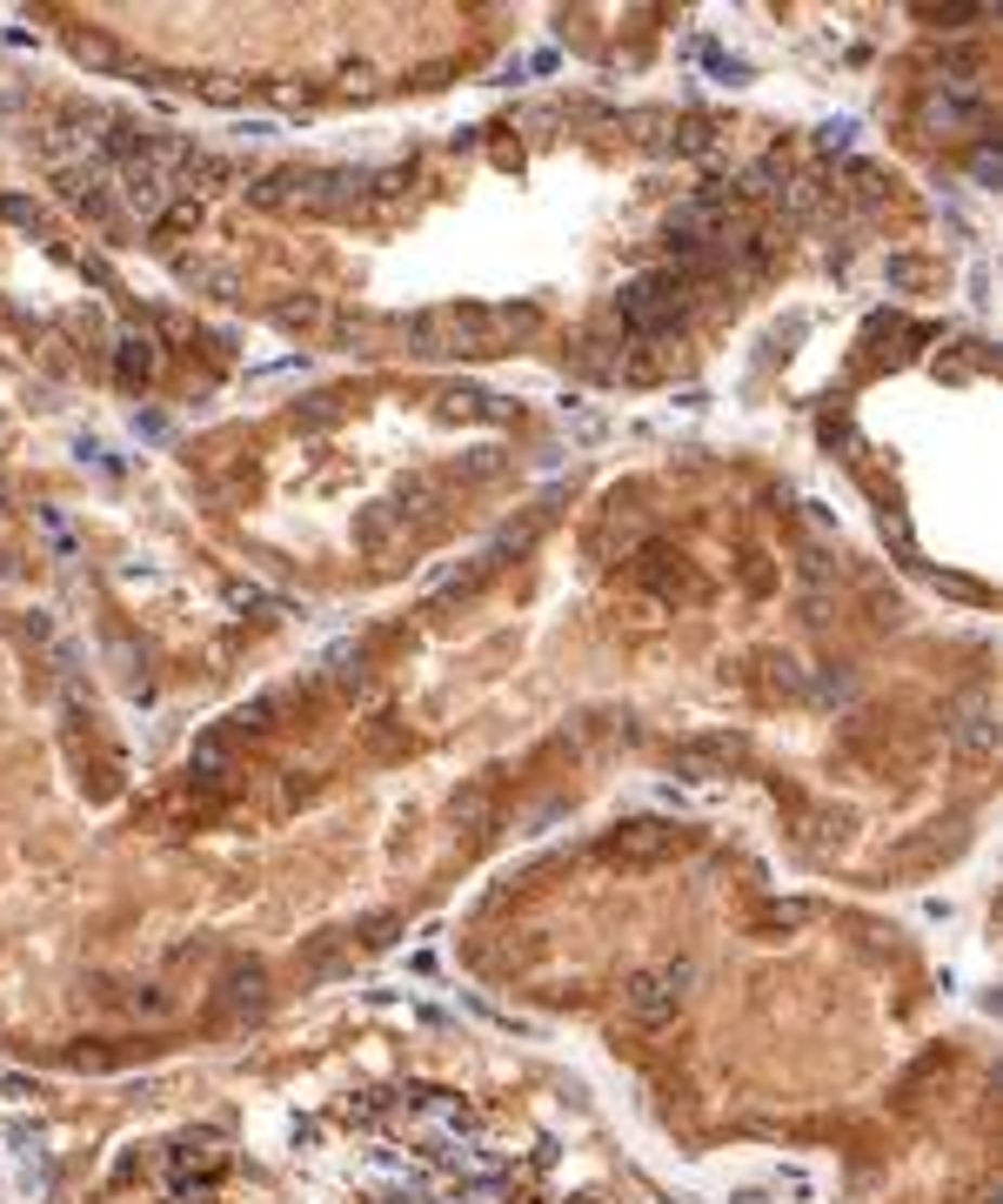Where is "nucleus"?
I'll use <instances>...</instances> for the list:
<instances>
[{"label":"nucleus","mask_w":1003,"mask_h":1204,"mask_svg":"<svg viewBox=\"0 0 1003 1204\" xmlns=\"http://www.w3.org/2000/svg\"><path fill=\"white\" fill-rule=\"evenodd\" d=\"M288 202L308 208V215H341L362 202V174L355 168H288Z\"/></svg>","instance_id":"39448f33"},{"label":"nucleus","mask_w":1003,"mask_h":1204,"mask_svg":"<svg viewBox=\"0 0 1003 1204\" xmlns=\"http://www.w3.org/2000/svg\"><path fill=\"white\" fill-rule=\"evenodd\" d=\"M984 88L977 81H943V88H930L923 94V107H916V121H923V134H963V128H977L984 121Z\"/></svg>","instance_id":"423d86ee"},{"label":"nucleus","mask_w":1003,"mask_h":1204,"mask_svg":"<svg viewBox=\"0 0 1003 1204\" xmlns=\"http://www.w3.org/2000/svg\"><path fill=\"white\" fill-rule=\"evenodd\" d=\"M737 763H743V736H729V729L696 736V743L676 750V769H682V776H729Z\"/></svg>","instance_id":"0eeeda50"},{"label":"nucleus","mask_w":1003,"mask_h":1204,"mask_svg":"<svg viewBox=\"0 0 1003 1204\" xmlns=\"http://www.w3.org/2000/svg\"><path fill=\"white\" fill-rule=\"evenodd\" d=\"M242 1004H261V970H255V963L227 978V1011H242Z\"/></svg>","instance_id":"f3484780"},{"label":"nucleus","mask_w":1003,"mask_h":1204,"mask_svg":"<svg viewBox=\"0 0 1003 1204\" xmlns=\"http://www.w3.org/2000/svg\"><path fill=\"white\" fill-rule=\"evenodd\" d=\"M134 429H141L147 442H161V436H168V422H161V415H134Z\"/></svg>","instance_id":"a878e982"},{"label":"nucleus","mask_w":1003,"mask_h":1204,"mask_svg":"<svg viewBox=\"0 0 1003 1204\" xmlns=\"http://www.w3.org/2000/svg\"><path fill=\"white\" fill-rule=\"evenodd\" d=\"M67 54L81 61V67H94V74H107V67H121V48H114L107 34H94V27H74V34H67Z\"/></svg>","instance_id":"9b49d317"},{"label":"nucleus","mask_w":1003,"mask_h":1204,"mask_svg":"<svg viewBox=\"0 0 1003 1204\" xmlns=\"http://www.w3.org/2000/svg\"><path fill=\"white\" fill-rule=\"evenodd\" d=\"M227 603H235V609H268V616H295L282 596H268L261 582H227Z\"/></svg>","instance_id":"4468645a"},{"label":"nucleus","mask_w":1003,"mask_h":1204,"mask_svg":"<svg viewBox=\"0 0 1003 1204\" xmlns=\"http://www.w3.org/2000/svg\"><path fill=\"white\" fill-rule=\"evenodd\" d=\"M615 315H623L629 335L655 341V335H669V328L689 315V282L669 275V268H655V275H636L623 295H615Z\"/></svg>","instance_id":"f257e3e1"},{"label":"nucleus","mask_w":1003,"mask_h":1204,"mask_svg":"<svg viewBox=\"0 0 1003 1204\" xmlns=\"http://www.w3.org/2000/svg\"><path fill=\"white\" fill-rule=\"evenodd\" d=\"M389 529H395V509L381 502V509H368V516L355 522V542H362V549H381V542H389Z\"/></svg>","instance_id":"2eb2a0df"},{"label":"nucleus","mask_w":1003,"mask_h":1204,"mask_svg":"<svg viewBox=\"0 0 1003 1204\" xmlns=\"http://www.w3.org/2000/svg\"><path fill=\"white\" fill-rule=\"evenodd\" d=\"M187 776H195V784H227V776H235V750H227V736H201V743L187 750Z\"/></svg>","instance_id":"9d476101"},{"label":"nucleus","mask_w":1003,"mask_h":1204,"mask_svg":"<svg viewBox=\"0 0 1003 1204\" xmlns=\"http://www.w3.org/2000/svg\"><path fill=\"white\" fill-rule=\"evenodd\" d=\"M54 181H61V202L74 215H88L94 228H121V187H114V168L107 161H74Z\"/></svg>","instance_id":"7ed1b4c3"},{"label":"nucleus","mask_w":1003,"mask_h":1204,"mask_svg":"<svg viewBox=\"0 0 1003 1204\" xmlns=\"http://www.w3.org/2000/svg\"><path fill=\"white\" fill-rule=\"evenodd\" d=\"M682 991H689V963H663V970H642V978H629V991H623V1011L636 1018V1024H669L676 1018V1004H682Z\"/></svg>","instance_id":"20e7f679"},{"label":"nucleus","mask_w":1003,"mask_h":1204,"mask_svg":"<svg viewBox=\"0 0 1003 1204\" xmlns=\"http://www.w3.org/2000/svg\"><path fill=\"white\" fill-rule=\"evenodd\" d=\"M676 147H682V154H709V147H716V128H709V121H682Z\"/></svg>","instance_id":"a211bd4d"},{"label":"nucleus","mask_w":1003,"mask_h":1204,"mask_svg":"<svg viewBox=\"0 0 1003 1204\" xmlns=\"http://www.w3.org/2000/svg\"><path fill=\"white\" fill-rule=\"evenodd\" d=\"M0 215H8V221H21V228H34V221H41V208H34L27 194H8V202H0Z\"/></svg>","instance_id":"4be33fe9"},{"label":"nucleus","mask_w":1003,"mask_h":1204,"mask_svg":"<svg viewBox=\"0 0 1003 1204\" xmlns=\"http://www.w3.org/2000/svg\"><path fill=\"white\" fill-rule=\"evenodd\" d=\"M857 194H863V202H876V194H883V174H876V168H857Z\"/></svg>","instance_id":"393cba45"},{"label":"nucleus","mask_w":1003,"mask_h":1204,"mask_svg":"<svg viewBox=\"0 0 1003 1204\" xmlns=\"http://www.w3.org/2000/svg\"><path fill=\"white\" fill-rule=\"evenodd\" d=\"M950 736H956V750H963V756H990V750H997V710L984 703V696H971V703L956 710Z\"/></svg>","instance_id":"1a4fd4ad"},{"label":"nucleus","mask_w":1003,"mask_h":1204,"mask_svg":"<svg viewBox=\"0 0 1003 1204\" xmlns=\"http://www.w3.org/2000/svg\"><path fill=\"white\" fill-rule=\"evenodd\" d=\"M850 134H857V121H823V128H817V147L836 154V147H850Z\"/></svg>","instance_id":"412c9836"},{"label":"nucleus","mask_w":1003,"mask_h":1204,"mask_svg":"<svg viewBox=\"0 0 1003 1204\" xmlns=\"http://www.w3.org/2000/svg\"><path fill=\"white\" fill-rule=\"evenodd\" d=\"M890 282H897V288H916V282H923V261H890Z\"/></svg>","instance_id":"5701e85b"},{"label":"nucleus","mask_w":1003,"mask_h":1204,"mask_svg":"<svg viewBox=\"0 0 1003 1204\" xmlns=\"http://www.w3.org/2000/svg\"><path fill=\"white\" fill-rule=\"evenodd\" d=\"M971 168H977V181H997V174H1003V161H997V147H977V161H971Z\"/></svg>","instance_id":"b1692460"},{"label":"nucleus","mask_w":1003,"mask_h":1204,"mask_svg":"<svg viewBox=\"0 0 1003 1204\" xmlns=\"http://www.w3.org/2000/svg\"><path fill=\"white\" fill-rule=\"evenodd\" d=\"M676 850H682V830L676 824L636 817V824H623L615 837H602V864H615V870H655V864H669Z\"/></svg>","instance_id":"f03ea898"},{"label":"nucleus","mask_w":1003,"mask_h":1204,"mask_svg":"<svg viewBox=\"0 0 1003 1204\" xmlns=\"http://www.w3.org/2000/svg\"><path fill=\"white\" fill-rule=\"evenodd\" d=\"M743 582H750V590H756V596L769 590V569H763V556H750V569H743Z\"/></svg>","instance_id":"bb28decb"},{"label":"nucleus","mask_w":1003,"mask_h":1204,"mask_svg":"<svg viewBox=\"0 0 1003 1204\" xmlns=\"http://www.w3.org/2000/svg\"><path fill=\"white\" fill-rule=\"evenodd\" d=\"M114 375H121V388H147L154 375H161V341L154 335H121L114 341Z\"/></svg>","instance_id":"6e6552de"},{"label":"nucleus","mask_w":1003,"mask_h":1204,"mask_svg":"<svg viewBox=\"0 0 1003 1204\" xmlns=\"http://www.w3.org/2000/svg\"><path fill=\"white\" fill-rule=\"evenodd\" d=\"M275 716H282V696H255V703L235 710V736H268Z\"/></svg>","instance_id":"ddd939ff"},{"label":"nucleus","mask_w":1003,"mask_h":1204,"mask_svg":"<svg viewBox=\"0 0 1003 1204\" xmlns=\"http://www.w3.org/2000/svg\"><path fill=\"white\" fill-rule=\"evenodd\" d=\"M328 676L335 683H362V643H335L328 649Z\"/></svg>","instance_id":"dca6fc26"},{"label":"nucleus","mask_w":1003,"mask_h":1204,"mask_svg":"<svg viewBox=\"0 0 1003 1204\" xmlns=\"http://www.w3.org/2000/svg\"><path fill=\"white\" fill-rule=\"evenodd\" d=\"M34 522H41V535L54 542V549H61V556H74V529H67V522H61L54 509H34Z\"/></svg>","instance_id":"6ab92c4d"},{"label":"nucleus","mask_w":1003,"mask_h":1204,"mask_svg":"<svg viewBox=\"0 0 1003 1204\" xmlns=\"http://www.w3.org/2000/svg\"><path fill=\"white\" fill-rule=\"evenodd\" d=\"M455 830L469 837V843L489 837V784H469V790L455 797Z\"/></svg>","instance_id":"f8f14e48"},{"label":"nucleus","mask_w":1003,"mask_h":1204,"mask_svg":"<svg viewBox=\"0 0 1003 1204\" xmlns=\"http://www.w3.org/2000/svg\"><path fill=\"white\" fill-rule=\"evenodd\" d=\"M315 315H322L315 301H282V308H275V322H282V328H308Z\"/></svg>","instance_id":"aec40b11"}]
</instances>
